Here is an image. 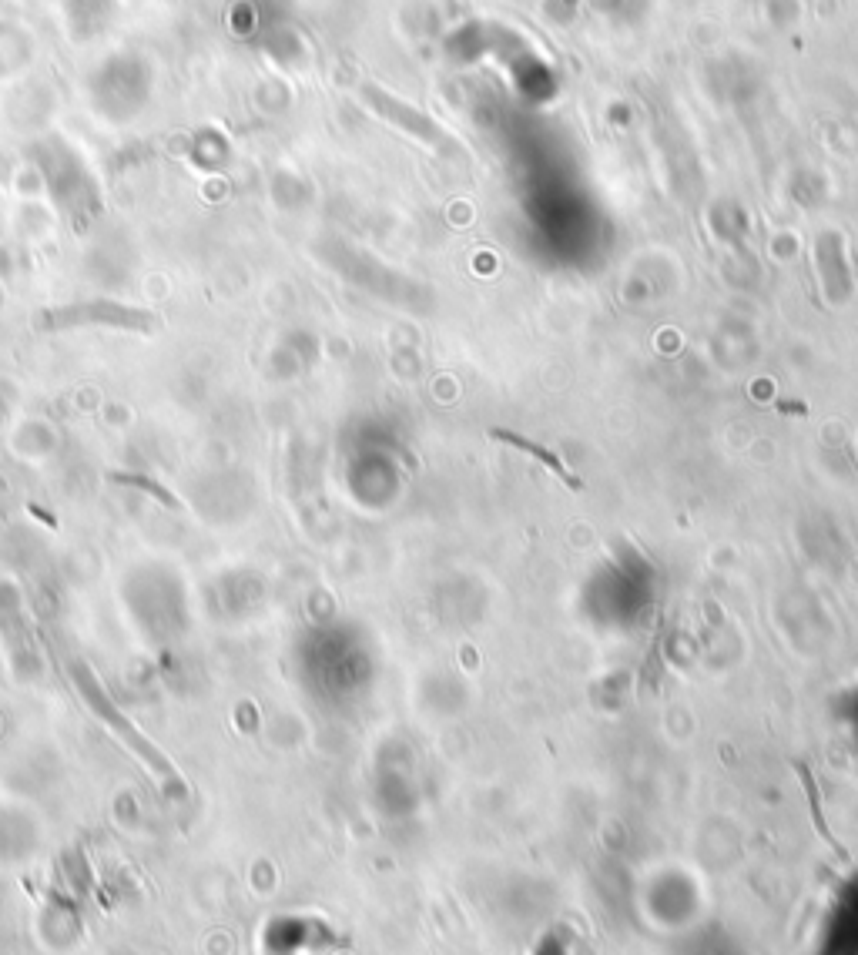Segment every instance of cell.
Returning a JSON list of instances; mask_svg holds the SVG:
<instances>
[{
    "label": "cell",
    "instance_id": "6da1fadb",
    "mask_svg": "<svg viewBox=\"0 0 858 955\" xmlns=\"http://www.w3.org/2000/svg\"><path fill=\"white\" fill-rule=\"evenodd\" d=\"M490 439H497V443H507V446H513V450H520V453H527V456H533L540 466H547L550 473L557 476L560 483L567 486V490H584V480L580 476H574L564 466V460L554 453V450H547V446H540V443H533L530 436H520V433H513V429H490Z\"/></svg>",
    "mask_w": 858,
    "mask_h": 955
},
{
    "label": "cell",
    "instance_id": "7a4b0ae2",
    "mask_svg": "<svg viewBox=\"0 0 858 955\" xmlns=\"http://www.w3.org/2000/svg\"><path fill=\"white\" fill-rule=\"evenodd\" d=\"M798 771H802V781H805V791H808V805H812V821H815V828L822 832V838L828 845H835V838H832V832H828V825H825V815H822V798H818V788H815V778L808 775V768L805 764H798ZM838 848V845H835ZM842 852V848H838Z\"/></svg>",
    "mask_w": 858,
    "mask_h": 955
}]
</instances>
